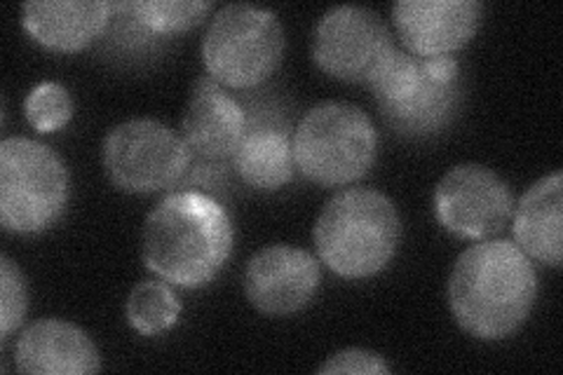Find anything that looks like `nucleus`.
I'll use <instances>...</instances> for the list:
<instances>
[{
	"label": "nucleus",
	"instance_id": "4468645a",
	"mask_svg": "<svg viewBox=\"0 0 563 375\" xmlns=\"http://www.w3.org/2000/svg\"><path fill=\"white\" fill-rule=\"evenodd\" d=\"M111 14L106 0H31L22 5V24L45 49L76 55L109 29Z\"/></svg>",
	"mask_w": 563,
	"mask_h": 375
},
{
	"label": "nucleus",
	"instance_id": "a211bd4d",
	"mask_svg": "<svg viewBox=\"0 0 563 375\" xmlns=\"http://www.w3.org/2000/svg\"><path fill=\"white\" fill-rule=\"evenodd\" d=\"M113 10L130 16L146 35H172L202 24L214 5L209 0H132L113 3Z\"/></svg>",
	"mask_w": 563,
	"mask_h": 375
},
{
	"label": "nucleus",
	"instance_id": "1a4fd4ad",
	"mask_svg": "<svg viewBox=\"0 0 563 375\" xmlns=\"http://www.w3.org/2000/svg\"><path fill=\"white\" fill-rule=\"evenodd\" d=\"M395 47L380 14L362 5H336L317 22L310 55L324 76L341 82H364Z\"/></svg>",
	"mask_w": 563,
	"mask_h": 375
},
{
	"label": "nucleus",
	"instance_id": "9d476101",
	"mask_svg": "<svg viewBox=\"0 0 563 375\" xmlns=\"http://www.w3.org/2000/svg\"><path fill=\"white\" fill-rule=\"evenodd\" d=\"M320 287V258L289 244L258 249L244 271L246 300L268 317H289L306 310Z\"/></svg>",
	"mask_w": 563,
	"mask_h": 375
},
{
	"label": "nucleus",
	"instance_id": "7ed1b4c3",
	"mask_svg": "<svg viewBox=\"0 0 563 375\" xmlns=\"http://www.w3.org/2000/svg\"><path fill=\"white\" fill-rule=\"evenodd\" d=\"M320 263L343 279H368L393 263L401 242L397 205L374 188H347L324 205L312 228Z\"/></svg>",
	"mask_w": 563,
	"mask_h": 375
},
{
	"label": "nucleus",
	"instance_id": "f3484780",
	"mask_svg": "<svg viewBox=\"0 0 563 375\" xmlns=\"http://www.w3.org/2000/svg\"><path fill=\"white\" fill-rule=\"evenodd\" d=\"M422 64V62H420ZM426 74V68H422ZM463 99V82H437L426 74L418 92L399 106L380 109L390 128L407 136H430L444 130Z\"/></svg>",
	"mask_w": 563,
	"mask_h": 375
},
{
	"label": "nucleus",
	"instance_id": "f8f14e48",
	"mask_svg": "<svg viewBox=\"0 0 563 375\" xmlns=\"http://www.w3.org/2000/svg\"><path fill=\"white\" fill-rule=\"evenodd\" d=\"M14 366L31 375H90L101 371V354L74 321L43 317L16 338Z\"/></svg>",
	"mask_w": 563,
	"mask_h": 375
},
{
	"label": "nucleus",
	"instance_id": "dca6fc26",
	"mask_svg": "<svg viewBox=\"0 0 563 375\" xmlns=\"http://www.w3.org/2000/svg\"><path fill=\"white\" fill-rule=\"evenodd\" d=\"M233 169L242 181L261 192L285 188L296 172L294 132L271 120L246 122V132L233 153Z\"/></svg>",
	"mask_w": 563,
	"mask_h": 375
},
{
	"label": "nucleus",
	"instance_id": "5701e85b",
	"mask_svg": "<svg viewBox=\"0 0 563 375\" xmlns=\"http://www.w3.org/2000/svg\"><path fill=\"white\" fill-rule=\"evenodd\" d=\"M322 375H336V373H350V375H387L390 366L380 354L362 348H347L341 352H333L327 356V362L317 368Z\"/></svg>",
	"mask_w": 563,
	"mask_h": 375
},
{
	"label": "nucleus",
	"instance_id": "6ab92c4d",
	"mask_svg": "<svg viewBox=\"0 0 563 375\" xmlns=\"http://www.w3.org/2000/svg\"><path fill=\"white\" fill-rule=\"evenodd\" d=\"M128 324L139 335H161L176 327L181 317V300L165 279H144L130 291L125 302Z\"/></svg>",
	"mask_w": 563,
	"mask_h": 375
},
{
	"label": "nucleus",
	"instance_id": "0eeeda50",
	"mask_svg": "<svg viewBox=\"0 0 563 375\" xmlns=\"http://www.w3.org/2000/svg\"><path fill=\"white\" fill-rule=\"evenodd\" d=\"M190 159L186 139L151 118L115 124L101 146L106 178L130 195H151L176 186L188 174Z\"/></svg>",
	"mask_w": 563,
	"mask_h": 375
},
{
	"label": "nucleus",
	"instance_id": "ddd939ff",
	"mask_svg": "<svg viewBox=\"0 0 563 375\" xmlns=\"http://www.w3.org/2000/svg\"><path fill=\"white\" fill-rule=\"evenodd\" d=\"M246 122L250 118H246L242 103L207 76L192 89L181 120V136L190 153L207 163H221V159L233 157L246 132Z\"/></svg>",
	"mask_w": 563,
	"mask_h": 375
},
{
	"label": "nucleus",
	"instance_id": "6e6552de",
	"mask_svg": "<svg viewBox=\"0 0 563 375\" xmlns=\"http://www.w3.org/2000/svg\"><path fill=\"white\" fill-rule=\"evenodd\" d=\"M434 217L461 240H490L512 221L515 195L505 178L486 165L451 167L434 188Z\"/></svg>",
	"mask_w": 563,
	"mask_h": 375
},
{
	"label": "nucleus",
	"instance_id": "4be33fe9",
	"mask_svg": "<svg viewBox=\"0 0 563 375\" xmlns=\"http://www.w3.org/2000/svg\"><path fill=\"white\" fill-rule=\"evenodd\" d=\"M29 312L26 277L10 256L0 258V335L10 338Z\"/></svg>",
	"mask_w": 563,
	"mask_h": 375
},
{
	"label": "nucleus",
	"instance_id": "9b49d317",
	"mask_svg": "<svg viewBox=\"0 0 563 375\" xmlns=\"http://www.w3.org/2000/svg\"><path fill=\"white\" fill-rule=\"evenodd\" d=\"M479 0H399L393 8L404 49L418 59L451 57L472 43L482 26Z\"/></svg>",
	"mask_w": 563,
	"mask_h": 375
},
{
	"label": "nucleus",
	"instance_id": "aec40b11",
	"mask_svg": "<svg viewBox=\"0 0 563 375\" xmlns=\"http://www.w3.org/2000/svg\"><path fill=\"white\" fill-rule=\"evenodd\" d=\"M422 80H426V74H422L420 59L409 55L407 49L393 47L376 66L372 78L366 80V87L372 89L378 109H387V106L409 101L420 89Z\"/></svg>",
	"mask_w": 563,
	"mask_h": 375
},
{
	"label": "nucleus",
	"instance_id": "20e7f679",
	"mask_svg": "<svg viewBox=\"0 0 563 375\" xmlns=\"http://www.w3.org/2000/svg\"><path fill=\"white\" fill-rule=\"evenodd\" d=\"M376 155L378 132L355 103H317L294 130L296 169L314 186L357 184L374 167Z\"/></svg>",
	"mask_w": 563,
	"mask_h": 375
},
{
	"label": "nucleus",
	"instance_id": "f03ea898",
	"mask_svg": "<svg viewBox=\"0 0 563 375\" xmlns=\"http://www.w3.org/2000/svg\"><path fill=\"white\" fill-rule=\"evenodd\" d=\"M235 246L225 207L200 190L165 195L146 217L141 258L148 271L179 289H202L223 271Z\"/></svg>",
	"mask_w": 563,
	"mask_h": 375
},
{
	"label": "nucleus",
	"instance_id": "39448f33",
	"mask_svg": "<svg viewBox=\"0 0 563 375\" xmlns=\"http://www.w3.org/2000/svg\"><path fill=\"white\" fill-rule=\"evenodd\" d=\"M70 200L62 155L41 141L8 136L0 144V223L16 235H38L55 225Z\"/></svg>",
	"mask_w": 563,
	"mask_h": 375
},
{
	"label": "nucleus",
	"instance_id": "f257e3e1",
	"mask_svg": "<svg viewBox=\"0 0 563 375\" xmlns=\"http://www.w3.org/2000/svg\"><path fill=\"white\" fill-rule=\"evenodd\" d=\"M446 300L455 324L467 335L484 343L505 341L536 308V265L515 242L482 240L455 258Z\"/></svg>",
	"mask_w": 563,
	"mask_h": 375
},
{
	"label": "nucleus",
	"instance_id": "2eb2a0df",
	"mask_svg": "<svg viewBox=\"0 0 563 375\" xmlns=\"http://www.w3.org/2000/svg\"><path fill=\"white\" fill-rule=\"evenodd\" d=\"M512 235L521 252L548 267L563 263V172L556 169L528 188L515 202Z\"/></svg>",
	"mask_w": 563,
	"mask_h": 375
},
{
	"label": "nucleus",
	"instance_id": "412c9836",
	"mask_svg": "<svg viewBox=\"0 0 563 375\" xmlns=\"http://www.w3.org/2000/svg\"><path fill=\"white\" fill-rule=\"evenodd\" d=\"M74 113L76 106L74 99H70V92L55 80L35 85L24 101V115L31 128L41 134L64 130L74 120Z\"/></svg>",
	"mask_w": 563,
	"mask_h": 375
},
{
	"label": "nucleus",
	"instance_id": "423d86ee",
	"mask_svg": "<svg viewBox=\"0 0 563 375\" xmlns=\"http://www.w3.org/2000/svg\"><path fill=\"white\" fill-rule=\"evenodd\" d=\"M285 45V29L275 12L231 3L211 16L202 38V64L221 87L252 89L275 74Z\"/></svg>",
	"mask_w": 563,
	"mask_h": 375
}]
</instances>
